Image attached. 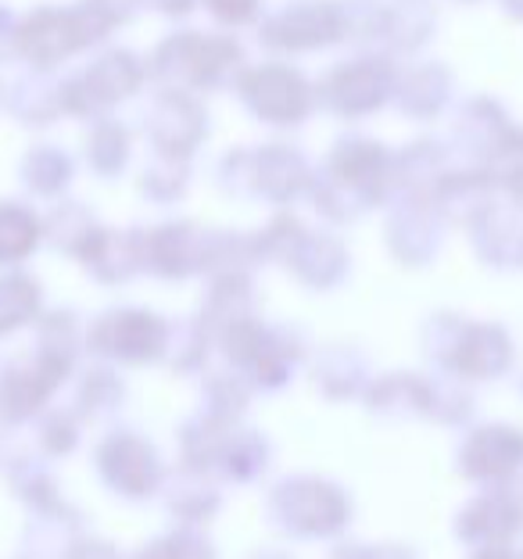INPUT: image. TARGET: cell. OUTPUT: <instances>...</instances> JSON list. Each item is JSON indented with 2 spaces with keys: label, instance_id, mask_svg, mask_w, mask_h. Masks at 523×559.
<instances>
[{
  "label": "cell",
  "instance_id": "cell-4",
  "mask_svg": "<svg viewBox=\"0 0 523 559\" xmlns=\"http://www.w3.org/2000/svg\"><path fill=\"white\" fill-rule=\"evenodd\" d=\"M215 15L223 19H234V22H245L251 11H254V0H209Z\"/></svg>",
  "mask_w": 523,
  "mask_h": 559
},
{
  "label": "cell",
  "instance_id": "cell-3",
  "mask_svg": "<svg viewBox=\"0 0 523 559\" xmlns=\"http://www.w3.org/2000/svg\"><path fill=\"white\" fill-rule=\"evenodd\" d=\"M337 29V19L334 11L319 8V4H309L305 11H295V15L284 19V44H295V47H305V44H323V40H334Z\"/></svg>",
  "mask_w": 523,
  "mask_h": 559
},
{
  "label": "cell",
  "instance_id": "cell-2",
  "mask_svg": "<svg viewBox=\"0 0 523 559\" xmlns=\"http://www.w3.org/2000/svg\"><path fill=\"white\" fill-rule=\"evenodd\" d=\"M248 91L254 97L265 116L273 119H295L301 105H305V86L295 72L287 69H265V72H254Z\"/></svg>",
  "mask_w": 523,
  "mask_h": 559
},
{
  "label": "cell",
  "instance_id": "cell-1",
  "mask_svg": "<svg viewBox=\"0 0 523 559\" xmlns=\"http://www.w3.org/2000/svg\"><path fill=\"white\" fill-rule=\"evenodd\" d=\"M86 40H94L91 25H86L80 15H55V11H44V15H36L22 29L25 55L36 61H55Z\"/></svg>",
  "mask_w": 523,
  "mask_h": 559
}]
</instances>
